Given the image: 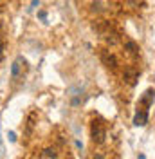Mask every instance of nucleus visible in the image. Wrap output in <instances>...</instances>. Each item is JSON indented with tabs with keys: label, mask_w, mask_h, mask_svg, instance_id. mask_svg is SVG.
Wrapping results in <instances>:
<instances>
[{
	"label": "nucleus",
	"mask_w": 155,
	"mask_h": 159,
	"mask_svg": "<svg viewBox=\"0 0 155 159\" xmlns=\"http://www.w3.org/2000/svg\"><path fill=\"white\" fill-rule=\"evenodd\" d=\"M90 134H92V141L97 143V145H101V143L105 141V138H107V129H105V125H103L101 121H94Z\"/></svg>",
	"instance_id": "nucleus-1"
},
{
	"label": "nucleus",
	"mask_w": 155,
	"mask_h": 159,
	"mask_svg": "<svg viewBox=\"0 0 155 159\" xmlns=\"http://www.w3.org/2000/svg\"><path fill=\"white\" fill-rule=\"evenodd\" d=\"M25 70H27V61H25L24 56H18V58L13 61V65H11V74H13V78H22Z\"/></svg>",
	"instance_id": "nucleus-2"
},
{
	"label": "nucleus",
	"mask_w": 155,
	"mask_h": 159,
	"mask_svg": "<svg viewBox=\"0 0 155 159\" xmlns=\"http://www.w3.org/2000/svg\"><path fill=\"white\" fill-rule=\"evenodd\" d=\"M146 123H148V110L146 109L137 110V114L134 116V125L135 127H144Z\"/></svg>",
	"instance_id": "nucleus-5"
},
{
	"label": "nucleus",
	"mask_w": 155,
	"mask_h": 159,
	"mask_svg": "<svg viewBox=\"0 0 155 159\" xmlns=\"http://www.w3.org/2000/svg\"><path fill=\"white\" fill-rule=\"evenodd\" d=\"M40 157H43V159H54V157H58V154H56V150L54 148H45L42 154H40Z\"/></svg>",
	"instance_id": "nucleus-8"
},
{
	"label": "nucleus",
	"mask_w": 155,
	"mask_h": 159,
	"mask_svg": "<svg viewBox=\"0 0 155 159\" xmlns=\"http://www.w3.org/2000/svg\"><path fill=\"white\" fill-rule=\"evenodd\" d=\"M153 98H155V90L153 89H148L144 94H143V98H141V105H144V109H148V107L152 105Z\"/></svg>",
	"instance_id": "nucleus-6"
},
{
	"label": "nucleus",
	"mask_w": 155,
	"mask_h": 159,
	"mask_svg": "<svg viewBox=\"0 0 155 159\" xmlns=\"http://www.w3.org/2000/svg\"><path fill=\"white\" fill-rule=\"evenodd\" d=\"M4 56V42H0V60Z\"/></svg>",
	"instance_id": "nucleus-10"
},
{
	"label": "nucleus",
	"mask_w": 155,
	"mask_h": 159,
	"mask_svg": "<svg viewBox=\"0 0 155 159\" xmlns=\"http://www.w3.org/2000/svg\"><path fill=\"white\" fill-rule=\"evenodd\" d=\"M2 11H4V7H2V6H0V15H2Z\"/></svg>",
	"instance_id": "nucleus-12"
},
{
	"label": "nucleus",
	"mask_w": 155,
	"mask_h": 159,
	"mask_svg": "<svg viewBox=\"0 0 155 159\" xmlns=\"http://www.w3.org/2000/svg\"><path fill=\"white\" fill-rule=\"evenodd\" d=\"M125 49L128 51V52H130L132 56H137V54H139V45H137L135 42H132V40L125 43Z\"/></svg>",
	"instance_id": "nucleus-7"
},
{
	"label": "nucleus",
	"mask_w": 155,
	"mask_h": 159,
	"mask_svg": "<svg viewBox=\"0 0 155 159\" xmlns=\"http://www.w3.org/2000/svg\"><path fill=\"white\" fill-rule=\"evenodd\" d=\"M123 80L128 85H135L137 80H139V70L134 69V67H126L125 72H123Z\"/></svg>",
	"instance_id": "nucleus-3"
},
{
	"label": "nucleus",
	"mask_w": 155,
	"mask_h": 159,
	"mask_svg": "<svg viewBox=\"0 0 155 159\" xmlns=\"http://www.w3.org/2000/svg\"><path fill=\"white\" fill-rule=\"evenodd\" d=\"M9 139H11V141H16V136H15V132H9Z\"/></svg>",
	"instance_id": "nucleus-11"
},
{
	"label": "nucleus",
	"mask_w": 155,
	"mask_h": 159,
	"mask_svg": "<svg viewBox=\"0 0 155 159\" xmlns=\"http://www.w3.org/2000/svg\"><path fill=\"white\" fill-rule=\"evenodd\" d=\"M101 61L107 65L108 69H116L117 67V58L114 54H110L108 51H103V52H101Z\"/></svg>",
	"instance_id": "nucleus-4"
},
{
	"label": "nucleus",
	"mask_w": 155,
	"mask_h": 159,
	"mask_svg": "<svg viewBox=\"0 0 155 159\" xmlns=\"http://www.w3.org/2000/svg\"><path fill=\"white\" fill-rule=\"evenodd\" d=\"M38 16H40L42 20H45V18H47V13H45V11H40V13H38Z\"/></svg>",
	"instance_id": "nucleus-9"
}]
</instances>
